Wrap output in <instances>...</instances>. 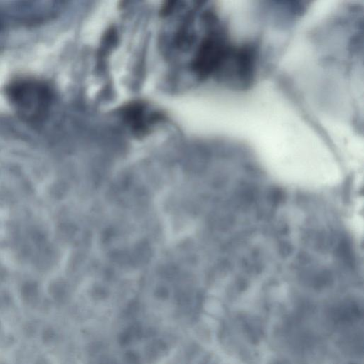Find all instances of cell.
I'll list each match as a JSON object with an SVG mask.
<instances>
[{
    "label": "cell",
    "instance_id": "cell-1",
    "mask_svg": "<svg viewBox=\"0 0 364 364\" xmlns=\"http://www.w3.org/2000/svg\"><path fill=\"white\" fill-rule=\"evenodd\" d=\"M6 95L18 117L35 124L47 119L55 97L48 82L31 77L13 80L6 87Z\"/></svg>",
    "mask_w": 364,
    "mask_h": 364
},
{
    "label": "cell",
    "instance_id": "cell-2",
    "mask_svg": "<svg viewBox=\"0 0 364 364\" xmlns=\"http://www.w3.org/2000/svg\"><path fill=\"white\" fill-rule=\"evenodd\" d=\"M122 118L134 134L144 135L149 130L151 124L161 119L156 112H147L146 105L141 102H133L122 107Z\"/></svg>",
    "mask_w": 364,
    "mask_h": 364
},
{
    "label": "cell",
    "instance_id": "cell-3",
    "mask_svg": "<svg viewBox=\"0 0 364 364\" xmlns=\"http://www.w3.org/2000/svg\"><path fill=\"white\" fill-rule=\"evenodd\" d=\"M176 4V1H167L163 6L161 11V14L163 16L168 15L172 12V10L174 9Z\"/></svg>",
    "mask_w": 364,
    "mask_h": 364
}]
</instances>
